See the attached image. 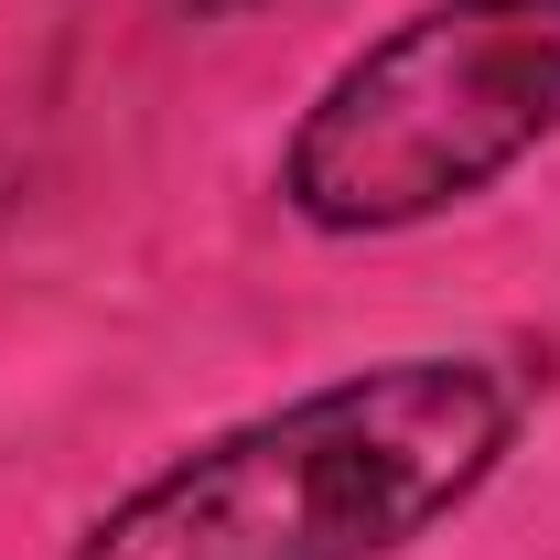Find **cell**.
<instances>
[{"mask_svg":"<svg viewBox=\"0 0 560 560\" xmlns=\"http://www.w3.org/2000/svg\"><path fill=\"white\" fill-rule=\"evenodd\" d=\"M539 377L410 346L237 410L108 495L66 560H410L517 464Z\"/></svg>","mask_w":560,"mask_h":560,"instance_id":"cell-1","label":"cell"},{"mask_svg":"<svg viewBox=\"0 0 560 560\" xmlns=\"http://www.w3.org/2000/svg\"><path fill=\"white\" fill-rule=\"evenodd\" d=\"M560 140V0H410L280 130L291 226L366 248L486 206Z\"/></svg>","mask_w":560,"mask_h":560,"instance_id":"cell-2","label":"cell"},{"mask_svg":"<svg viewBox=\"0 0 560 560\" xmlns=\"http://www.w3.org/2000/svg\"><path fill=\"white\" fill-rule=\"evenodd\" d=\"M184 11H195V22H226V11H248V0H184Z\"/></svg>","mask_w":560,"mask_h":560,"instance_id":"cell-3","label":"cell"}]
</instances>
